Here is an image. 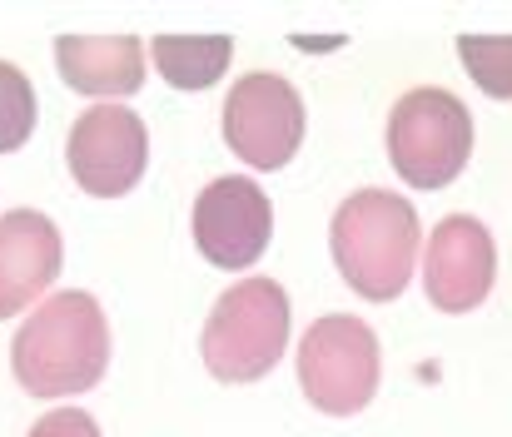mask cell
<instances>
[{"label":"cell","mask_w":512,"mask_h":437,"mask_svg":"<svg viewBox=\"0 0 512 437\" xmlns=\"http://www.w3.org/2000/svg\"><path fill=\"white\" fill-rule=\"evenodd\" d=\"M110 363V323L90 293L70 289L45 298L10 343V368L25 393L65 398L85 393L105 378Z\"/></svg>","instance_id":"1"},{"label":"cell","mask_w":512,"mask_h":437,"mask_svg":"<svg viewBox=\"0 0 512 437\" xmlns=\"http://www.w3.org/2000/svg\"><path fill=\"white\" fill-rule=\"evenodd\" d=\"M329 244L343 284L358 298L388 303L408 289L418 269V214L403 194L358 189L353 199L339 204L329 224Z\"/></svg>","instance_id":"2"},{"label":"cell","mask_w":512,"mask_h":437,"mask_svg":"<svg viewBox=\"0 0 512 437\" xmlns=\"http://www.w3.org/2000/svg\"><path fill=\"white\" fill-rule=\"evenodd\" d=\"M204 368L219 383L264 378L289 343V293L274 279H244L224 293L204 323Z\"/></svg>","instance_id":"3"},{"label":"cell","mask_w":512,"mask_h":437,"mask_svg":"<svg viewBox=\"0 0 512 437\" xmlns=\"http://www.w3.org/2000/svg\"><path fill=\"white\" fill-rule=\"evenodd\" d=\"M473 154V115L448 90H408L388 115V159L398 179L418 189H443L463 174Z\"/></svg>","instance_id":"4"},{"label":"cell","mask_w":512,"mask_h":437,"mask_svg":"<svg viewBox=\"0 0 512 437\" xmlns=\"http://www.w3.org/2000/svg\"><path fill=\"white\" fill-rule=\"evenodd\" d=\"M299 388L319 413H363L378 393V338L363 318H319L299 338Z\"/></svg>","instance_id":"5"},{"label":"cell","mask_w":512,"mask_h":437,"mask_svg":"<svg viewBox=\"0 0 512 437\" xmlns=\"http://www.w3.org/2000/svg\"><path fill=\"white\" fill-rule=\"evenodd\" d=\"M304 140V100L284 75L254 70L224 100V145L254 169H284Z\"/></svg>","instance_id":"6"},{"label":"cell","mask_w":512,"mask_h":437,"mask_svg":"<svg viewBox=\"0 0 512 437\" xmlns=\"http://www.w3.org/2000/svg\"><path fill=\"white\" fill-rule=\"evenodd\" d=\"M65 159H70V174L85 194L120 199L140 184V174L150 164V135H145L135 110L90 105L65 140Z\"/></svg>","instance_id":"7"},{"label":"cell","mask_w":512,"mask_h":437,"mask_svg":"<svg viewBox=\"0 0 512 437\" xmlns=\"http://www.w3.org/2000/svg\"><path fill=\"white\" fill-rule=\"evenodd\" d=\"M269 234H274V204L244 174H219L194 199V244L219 269L259 264V254L269 249Z\"/></svg>","instance_id":"8"},{"label":"cell","mask_w":512,"mask_h":437,"mask_svg":"<svg viewBox=\"0 0 512 437\" xmlns=\"http://www.w3.org/2000/svg\"><path fill=\"white\" fill-rule=\"evenodd\" d=\"M498 274V249L493 234L473 219V214H448L433 239H428V259H423V289L443 313H468L478 308Z\"/></svg>","instance_id":"9"},{"label":"cell","mask_w":512,"mask_h":437,"mask_svg":"<svg viewBox=\"0 0 512 437\" xmlns=\"http://www.w3.org/2000/svg\"><path fill=\"white\" fill-rule=\"evenodd\" d=\"M60 229L40 209H15L0 219V318L30 308L60 274Z\"/></svg>","instance_id":"10"},{"label":"cell","mask_w":512,"mask_h":437,"mask_svg":"<svg viewBox=\"0 0 512 437\" xmlns=\"http://www.w3.org/2000/svg\"><path fill=\"white\" fill-rule=\"evenodd\" d=\"M55 65L60 80L80 95H135L145 85L140 35H60Z\"/></svg>","instance_id":"11"},{"label":"cell","mask_w":512,"mask_h":437,"mask_svg":"<svg viewBox=\"0 0 512 437\" xmlns=\"http://www.w3.org/2000/svg\"><path fill=\"white\" fill-rule=\"evenodd\" d=\"M150 55L174 90H209L229 70L234 40L229 35H160Z\"/></svg>","instance_id":"12"},{"label":"cell","mask_w":512,"mask_h":437,"mask_svg":"<svg viewBox=\"0 0 512 437\" xmlns=\"http://www.w3.org/2000/svg\"><path fill=\"white\" fill-rule=\"evenodd\" d=\"M458 55L483 95L512 100V35H458Z\"/></svg>","instance_id":"13"},{"label":"cell","mask_w":512,"mask_h":437,"mask_svg":"<svg viewBox=\"0 0 512 437\" xmlns=\"http://www.w3.org/2000/svg\"><path fill=\"white\" fill-rule=\"evenodd\" d=\"M35 135V90L15 65H0V154Z\"/></svg>","instance_id":"14"},{"label":"cell","mask_w":512,"mask_h":437,"mask_svg":"<svg viewBox=\"0 0 512 437\" xmlns=\"http://www.w3.org/2000/svg\"><path fill=\"white\" fill-rule=\"evenodd\" d=\"M25 437H100V428L90 423V413H80V408H60V413H45Z\"/></svg>","instance_id":"15"}]
</instances>
